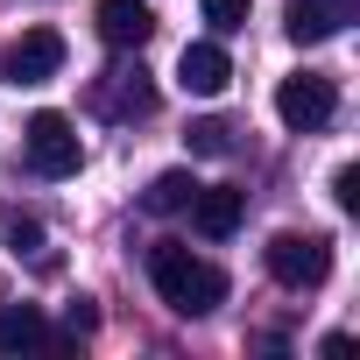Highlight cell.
Here are the masks:
<instances>
[{
	"instance_id": "cell-2",
	"label": "cell",
	"mask_w": 360,
	"mask_h": 360,
	"mask_svg": "<svg viewBox=\"0 0 360 360\" xmlns=\"http://www.w3.org/2000/svg\"><path fill=\"white\" fill-rule=\"evenodd\" d=\"M262 262H269V276L283 283V290H318L325 276H332V240L325 233H276L269 248H262Z\"/></svg>"
},
{
	"instance_id": "cell-5",
	"label": "cell",
	"mask_w": 360,
	"mask_h": 360,
	"mask_svg": "<svg viewBox=\"0 0 360 360\" xmlns=\"http://www.w3.org/2000/svg\"><path fill=\"white\" fill-rule=\"evenodd\" d=\"M64 71V36L57 29H22L15 43H0V85H50Z\"/></svg>"
},
{
	"instance_id": "cell-9",
	"label": "cell",
	"mask_w": 360,
	"mask_h": 360,
	"mask_svg": "<svg viewBox=\"0 0 360 360\" xmlns=\"http://www.w3.org/2000/svg\"><path fill=\"white\" fill-rule=\"evenodd\" d=\"M353 8L360 0H290V43H325L339 22H353Z\"/></svg>"
},
{
	"instance_id": "cell-15",
	"label": "cell",
	"mask_w": 360,
	"mask_h": 360,
	"mask_svg": "<svg viewBox=\"0 0 360 360\" xmlns=\"http://www.w3.org/2000/svg\"><path fill=\"white\" fill-rule=\"evenodd\" d=\"M332 198H339V212H360V169H353V162L332 176Z\"/></svg>"
},
{
	"instance_id": "cell-11",
	"label": "cell",
	"mask_w": 360,
	"mask_h": 360,
	"mask_svg": "<svg viewBox=\"0 0 360 360\" xmlns=\"http://www.w3.org/2000/svg\"><path fill=\"white\" fill-rule=\"evenodd\" d=\"M43 339H50V325H43L36 304H8L0 311V353H22V346H43Z\"/></svg>"
},
{
	"instance_id": "cell-1",
	"label": "cell",
	"mask_w": 360,
	"mask_h": 360,
	"mask_svg": "<svg viewBox=\"0 0 360 360\" xmlns=\"http://www.w3.org/2000/svg\"><path fill=\"white\" fill-rule=\"evenodd\" d=\"M148 276H155V290H162V304L176 318H212L226 304V269L198 262L191 248H176V240H155L148 248Z\"/></svg>"
},
{
	"instance_id": "cell-13",
	"label": "cell",
	"mask_w": 360,
	"mask_h": 360,
	"mask_svg": "<svg viewBox=\"0 0 360 360\" xmlns=\"http://www.w3.org/2000/svg\"><path fill=\"white\" fill-rule=\"evenodd\" d=\"M184 141H191V155H226V148H233V127H226V120H191Z\"/></svg>"
},
{
	"instance_id": "cell-12",
	"label": "cell",
	"mask_w": 360,
	"mask_h": 360,
	"mask_svg": "<svg viewBox=\"0 0 360 360\" xmlns=\"http://www.w3.org/2000/svg\"><path fill=\"white\" fill-rule=\"evenodd\" d=\"M191 191H198V176H191V169H162L155 184L141 191V205H148V212H184V205H191Z\"/></svg>"
},
{
	"instance_id": "cell-7",
	"label": "cell",
	"mask_w": 360,
	"mask_h": 360,
	"mask_svg": "<svg viewBox=\"0 0 360 360\" xmlns=\"http://www.w3.org/2000/svg\"><path fill=\"white\" fill-rule=\"evenodd\" d=\"M240 212H248V191H233V184H198L191 191V226L205 240H226L240 226Z\"/></svg>"
},
{
	"instance_id": "cell-3",
	"label": "cell",
	"mask_w": 360,
	"mask_h": 360,
	"mask_svg": "<svg viewBox=\"0 0 360 360\" xmlns=\"http://www.w3.org/2000/svg\"><path fill=\"white\" fill-rule=\"evenodd\" d=\"M22 155H29L36 176H78L85 141H78V127H71L64 113H29V127H22Z\"/></svg>"
},
{
	"instance_id": "cell-17",
	"label": "cell",
	"mask_w": 360,
	"mask_h": 360,
	"mask_svg": "<svg viewBox=\"0 0 360 360\" xmlns=\"http://www.w3.org/2000/svg\"><path fill=\"white\" fill-rule=\"evenodd\" d=\"M8 240H15V248H36V240H43V226H36V219H15V226H8Z\"/></svg>"
},
{
	"instance_id": "cell-6",
	"label": "cell",
	"mask_w": 360,
	"mask_h": 360,
	"mask_svg": "<svg viewBox=\"0 0 360 360\" xmlns=\"http://www.w3.org/2000/svg\"><path fill=\"white\" fill-rule=\"evenodd\" d=\"M176 85L198 92V99H219L233 85V57L219 43H184V57H176Z\"/></svg>"
},
{
	"instance_id": "cell-4",
	"label": "cell",
	"mask_w": 360,
	"mask_h": 360,
	"mask_svg": "<svg viewBox=\"0 0 360 360\" xmlns=\"http://www.w3.org/2000/svg\"><path fill=\"white\" fill-rule=\"evenodd\" d=\"M332 113H339V85H332L325 71H297V78L276 85V120H283L290 134H318Z\"/></svg>"
},
{
	"instance_id": "cell-10",
	"label": "cell",
	"mask_w": 360,
	"mask_h": 360,
	"mask_svg": "<svg viewBox=\"0 0 360 360\" xmlns=\"http://www.w3.org/2000/svg\"><path fill=\"white\" fill-rule=\"evenodd\" d=\"M92 99H99V113H113V120H127V113L141 120V113L155 106V92L141 85V71H134V78H127V71H106V85H99Z\"/></svg>"
},
{
	"instance_id": "cell-14",
	"label": "cell",
	"mask_w": 360,
	"mask_h": 360,
	"mask_svg": "<svg viewBox=\"0 0 360 360\" xmlns=\"http://www.w3.org/2000/svg\"><path fill=\"white\" fill-rule=\"evenodd\" d=\"M248 8H255V0H205V22L219 36H233V29H248Z\"/></svg>"
},
{
	"instance_id": "cell-16",
	"label": "cell",
	"mask_w": 360,
	"mask_h": 360,
	"mask_svg": "<svg viewBox=\"0 0 360 360\" xmlns=\"http://www.w3.org/2000/svg\"><path fill=\"white\" fill-rule=\"evenodd\" d=\"M64 332H71V339H85V332H99V311H92L85 297H78V304H71V318H64Z\"/></svg>"
},
{
	"instance_id": "cell-8",
	"label": "cell",
	"mask_w": 360,
	"mask_h": 360,
	"mask_svg": "<svg viewBox=\"0 0 360 360\" xmlns=\"http://www.w3.org/2000/svg\"><path fill=\"white\" fill-rule=\"evenodd\" d=\"M99 36H106V50H141L155 36L148 0H99Z\"/></svg>"
}]
</instances>
